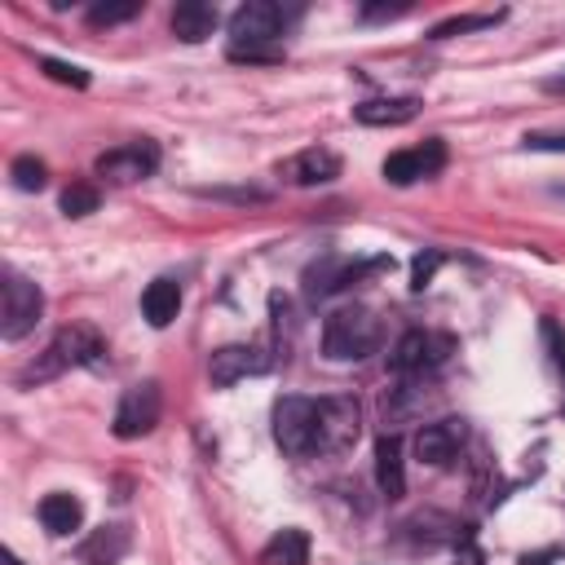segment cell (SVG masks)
<instances>
[{
	"instance_id": "17",
	"label": "cell",
	"mask_w": 565,
	"mask_h": 565,
	"mask_svg": "<svg viewBox=\"0 0 565 565\" xmlns=\"http://www.w3.org/2000/svg\"><path fill=\"white\" fill-rule=\"evenodd\" d=\"M216 22H221L216 4H203V0H185L172 9V35L185 44H203L216 31Z\"/></svg>"
},
{
	"instance_id": "22",
	"label": "cell",
	"mask_w": 565,
	"mask_h": 565,
	"mask_svg": "<svg viewBox=\"0 0 565 565\" xmlns=\"http://www.w3.org/2000/svg\"><path fill=\"white\" fill-rule=\"evenodd\" d=\"M97 203H102V190L93 181H71L62 190V212L66 216H88V212H97Z\"/></svg>"
},
{
	"instance_id": "29",
	"label": "cell",
	"mask_w": 565,
	"mask_h": 565,
	"mask_svg": "<svg viewBox=\"0 0 565 565\" xmlns=\"http://www.w3.org/2000/svg\"><path fill=\"white\" fill-rule=\"evenodd\" d=\"M402 13H411V4H362V22H388V18H402Z\"/></svg>"
},
{
	"instance_id": "13",
	"label": "cell",
	"mask_w": 565,
	"mask_h": 565,
	"mask_svg": "<svg viewBox=\"0 0 565 565\" xmlns=\"http://www.w3.org/2000/svg\"><path fill=\"white\" fill-rule=\"evenodd\" d=\"M463 437H468V424L455 419V415L450 419H437V424H424L415 433V459L428 463V468H441V463H450L459 455Z\"/></svg>"
},
{
	"instance_id": "26",
	"label": "cell",
	"mask_w": 565,
	"mask_h": 565,
	"mask_svg": "<svg viewBox=\"0 0 565 565\" xmlns=\"http://www.w3.org/2000/svg\"><path fill=\"white\" fill-rule=\"evenodd\" d=\"M539 335H543V344H547V358L565 371V331H561V322H556V318H543V322H539Z\"/></svg>"
},
{
	"instance_id": "7",
	"label": "cell",
	"mask_w": 565,
	"mask_h": 565,
	"mask_svg": "<svg viewBox=\"0 0 565 565\" xmlns=\"http://www.w3.org/2000/svg\"><path fill=\"white\" fill-rule=\"evenodd\" d=\"M159 411H163V393H159V384L154 380H141V384H132L124 397H119V406H115V437L119 441H132V437H146L154 424H159Z\"/></svg>"
},
{
	"instance_id": "18",
	"label": "cell",
	"mask_w": 565,
	"mask_h": 565,
	"mask_svg": "<svg viewBox=\"0 0 565 565\" xmlns=\"http://www.w3.org/2000/svg\"><path fill=\"white\" fill-rule=\"evenodd\" d=\"M40 521H44V530L49 534H75L79 530V521H84V503L75 499V494H66V490H53V494H44L40 499Z\"/></svg>"
},
{
	"instance_id": "1",
	"label": "cell",
	"mask_w": 565,
	"mask_h": 565,
	"mask_svg": "<svg viewBox=\"0 0 565 565\" xmlns=\"http://www.w3.org/2000/svg\"><path fill=\"white\" fill-rule=\"evenodd\" d=\"M296 18V9H282L274 0H247L230 18V62H278L282 57V31Z\"/></svg>"
},
{
	"instance_id": "12",
	"label": "cell",
	"mask_w": 565,
	"mask_h": 565,
	"mask_svg": "<svg viewBox=\"0 0 565 565\" xmlns=\"http://www.w3.org/2000/svg\"><path fill=\"white\" fill-rule=\"evenodd\" d=\"M265 371H269V353L256 344H225L207 358V380L216 388H230V384H238L247 375H265Z\"/></svg>"
},
{
	"instance_id": "27",
	"label": "cell",
	"mask_w": 565,
	"mask_h": 565,
	"mask_svg": "<svg viewBox=\"0 0 565 565\" xmlns=\"http://www.w3.org/2000/svg\"><path fill=\"white\" fill-rule=\"evenodd\" d=\"M441 260H446L441 252H419V256H415V265H411V287H415V291H424V287L433 282V274H437V265H441Z\"/></svg>"
},
{
	"instance_id": "25",
	"label": "cell",
	"mask_w": 565,
	"mask_h": 565,
	"mask_svg": "<svg viewBox=\"0 0 565 565\" xmlns=\"http://www.w3.org/2000/svg\"><path fill=\"white\" fill-rule=\"evenodd\" d=\"M499 13H477V18H450L441 26H433V40H446V35H459V31H481V26H494Z\"/></svg>"
},
{
	"instance_id": "19",
	"label": "cell",
	"mask_w": 565,
	"mask_h": 565,
	"mask_svg": "<svg viewBox=\"0 0 565 565\" xmlns=\"http://www.w3.org/2000/svg\"><path fill=\"white\" fill-rule=\"evenodd\" d=\"M141 313L150 327H168L177 313H181V287L172 278H154L146 291H141Z\"/></svg>"
},
{
	"instance_id": "8",
	"label": "cell",
	"mask_w": 565,
	"mask_h": 565,
	"mask_svg": "<svg viewBox=\"0 0 565 565\" xmlns=\"http://www.w3.org/2000/svg\"><path fill=\"white\" fill-rule=\"evenodd\" d=\"M154 168H159V146H154L150 137H141V141H124V146L97 154V177H106L110 185L146 181Z\"/></svg>"
},
{
	"instance_id": "9",
	"label": "cell",
	"mask_w": 565,
	"mask_h": 565,
	"mask_svg": "<svg viewBox=\"0 0 565 565\" xmlns=\"http://www.w3.org/2000/svg\"><path fill=\"white\" fill-rule=\"evenodd\" d=\"M353 441H358V397H322L318 402L313 455H335Z\"/></svg>"
},
{
	"instance_id": "15",
	"label": "cell",
	"mask_w": 565,
	"mask_h": 565,
	"mask_svg": "<svg viewBox=\"0 0 565 565\" xmlns=\"http://www.w3.org/2000/svg\"><path fill=\"white\" fill-rule=\"evenodd\" d=\"M419 115V97H371L353 106V119L366 128H397Z\"/></svg>"
},
{
	"instance_id": "24",
	"label": "cell",
	"mask_w": 565,
	"mask_h": 565,
	"mask_svg": "<svg viewBox=\"0 0 565 565\" xmlns=\"http://www.w3.org/2000/svg\"><path fill=\"white\" fill-rule=\"evenodd\" d=\"M40 71L57 84H71V88H88V71L84 66H71V62H57V57H40Z\"/></svg>"
},
{
	"instance_id": "32",
	"label": "cell",
	"mask_w": 565,
	"mask_h": 565,
	"mask_svg": "<svg viewBox=\"0 0 565 565\" xmlns=\"http://www.w3.org/2000/svg\"><path fill=\"white\" fill-rule=\"evenodd\" d=\"M556 194H561V199H565V185H556Z\"/></svg>"
},
{
	"instance_id": "20",
	"label": "cell",
	"mask_w": 565,
	"mask_h": 565,
	"mask_svg": "<svg viewBox=\"0 0 565 565\" xmlns=\"http://www.w3.org/2000/svg\"><path fill=\"white\" fill-rule=\"evenodd\" d=\"M260 565H309V534L287 525L260 547Z\"/></svg>"
},
{
	"instance_id": "3",
	"label": "cell",
	"mask_w": 565,
	"mask_h": 565,
	"mask_svg": "<svg viewBox=\"0 0 565 565\" xmlns=\"http://www.w3.org/2000/svg\"><path fill=\"white\" fill-rule=\"evenodd\" d=\"M380 349V318L362 305L331 309L322 322V353L331 362H362L366 353Z\"/></svg>"
},
{
	"instance_id": "2",
	"label": "cell",
	"mask_w": 565,
	"mask_h": 565,
	"mask_svg": "<svg viewBox=\"0 0 565 565\" xmlns=\"http://www.w3.org/2000/svg\"><path fill=\"white\" fill-rule=\"evenodd\" d=\"M102 362H106V340H102L88 322H71V327H62V331L49 340V349L18 375V384L26 388V384L53 380V375H62V371H71V366H102Z\"/></svg>"
},
{
	"instance_id": "21",
	"label": "cell",
	"mask_w": 565,
	"mask_h": 565,
	"mask_svg": "<svg viewBox=\"0 0 565 565\" xmlns=\"http://www.w3.org/2000/svg\"><path fill=\"white\" fill-rule=\"evenodd\" d=\"M137 13H141V0H93L88 4L93 26H119V22H132Z\"/></svg>"
},
{
	"instance_id": "5",
	"label": "cell",
	"mask_w": 565,
	"mask_h": 565,
	"mask_svg": "<svg viewBox=\"0 0 565 565\" xmlns=\"http://www.w3.org/2000/svg\"><path fill=\"white\" fill-rule=\"evenodd\" d=\"M393 269V256H371V260H344V256H322L318 265L305 269V296L309 300H327L335 291H344L349 282H362L366 274Z\"/></svg>"
},
{
	"instance_id": "23",
	"label": "cell",
	"mask_w": 565,
	"mask_h": 565,
	"mask_svg": "<svg viewBox=\"0 0 565 565\" xmlns=\"http://www.w3.org/2000/svg\"><path fill=\"white\" fill-rule=\"evenodd\" d=\"M9 177H13V185H18V190L35 194V190H44L49 168H44V159H35V154H18V159H13V168H9Z\"/></svg>"
},
{
	"instance_id": "10",
	"label": "cell",
	"mask_w": 565,
	"mask_h": 565,
	"mask_svg": "<svg viewBox=\"0 0 565 565\" xmlns=\"http://www.w3.org/2000/svg\"><path fill=\"white\" fill-rule=\"evenodd\" d=\"M446 353H450V340H446V335H437V331H419V327H415V331H406V335L393 344L388 366H393L397 375H424V371L441 366Z\"/></svg>"
},
{
	"instance_id": "28",
	"label": "cell",
	"mask_w": 565,
	"mask_h": 565,
	"mask_svg": "<svg viewBox=\"0 0 565 565\" xmlns=\"http://www.w3.org/2000/svg\"><path fill=\"white\" fill-rule=\"evenodd\" d=\"M521 146L525 150H543V154H565V128L561 132H525Z\"/></svg>"
},
{
	"instance_id": "6",
	"label": "cell",
	"mask_w": 565,
	"mask_h": 565,
	"mask_svg": "<svg viewBox=\"0 0 565 565\" xmlns=\"http://www.w3.org/2000/svg\"><path fill=\"white\" fill-rule=\"evenodd\" d=\"M313 437H318V402L313 397H278L274 406V441L287 455H313Z\"/></svg>"
},
{
	"instance_id": "16",
	"label": "cell",
	"mask_w": 565,
	"mask_h": 565,
	"mask_svg": "<svg viewBox=\"0 0 565 565\" xmlns=\"http://www.w3.org/2000/svg\"><path fill=\"white\" fill-rule=\"evenodd\" d=\"M375 481L384 499H402L406 494V463H402V437L384 433L375 441Z\"/></svg>"
},
{
	"instance_id": "31",
	"label": "cell",
	"mask_w": 565,
	"mask_h": 565,
	"mask_svg": "<svg viewBox=\"0 0 565 565\" xmlns=\"http://www.w3.org/2000/svg\"><path fill=\"white\" fill-rule=\"evenodd\" d=\"M552 561H561V547H543L534 556H521V565H552Z\"/></svg>"
},
{
	"instance_id": "11",
	"label": "cell",
	"mask_w": 565,
	"mask_h": 565,
	"mask_svg": "<svg viewBox=\"0 0 565 565\" xmlns=\"http://www.w3.org/2000/svg\"><path fill=\"white\" fill-rule=\"evenodd\" d=\"M446 168V141L441 137H428L424 146H411V150H397L384 159V181L393 185H415L424 177H437Z\"/></svg>"
},
{
	"instance_id": "14",
	"label": "cell",
	"mask_w": 565,
	"mask_h": 565,
	"mask_svg": "<svg viewBox=\"0 0 565 565\" xmlns=\"http://www.w3.org/2000/svg\"><path fill=\"white\" fill-rule=\"evenodd\" d=\"M278 177L291 181V185H331L340 177V154L327 150V146H309L291 159L278 163Z\"/></svg>"
},
{
	"instance_id": "30",
	"label": "cell",
	"mask_w": 565,
	"mask_h": 565,
	"mask_svg": "<svg viewBox=\"0 0 565 565\" xmlns=\"http://www.w3.org/2000/svg\"><path fill=\"white\" fill-rule=\"evenodd\" d=\"M455 565H481V547L472 543V534L459 543V552H455Z\"/></svg>"
},
{
	"instance_id": "4",
	"label": "cell",
	"mask_w": 565,
	"mask_h": 565,
	"mask_svg": "<svg viewBox=\"0 0 565 565\" xmlns=\"http://www.w3.org/2000/svg\"><path fill=\"white\" fill-rule=\"evenodd\" d=\"M40 313H44V291L26 274L9 269L4 274V305H0V335L9 344L22 340V335H31L35 322H40Z\"/></svg>"
}]
</instances>
